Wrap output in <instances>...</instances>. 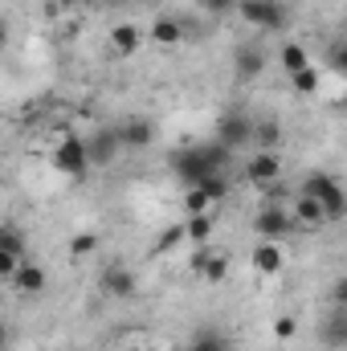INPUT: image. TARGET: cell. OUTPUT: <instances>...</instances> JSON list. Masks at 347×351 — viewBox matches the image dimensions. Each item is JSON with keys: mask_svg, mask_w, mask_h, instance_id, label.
<instances>
[{"mask_svg": "<svg viewBox=\"0 0 347 351\" xmlns=\"http://www.w3.org/2000/svg\"><path fill=\"white\" fill-rule=\"evenodd\" d=\"M200 8H204V12H213V16H225V12H233V8H237V0H200Z\"/></svg>", "mask_w": 347, "mask_h": 351, "instance_id": "f546056e", "label": "cell"}, {"mask_svg": "<svg viewBox=\"0 0 347 351\" xmlns=\"http://www.w3.org/2000/svg\"><path fill=\"white\" fill-rule=\"evenodd\" d=\"M274 335L286 343V339H294V335H298V323H294L290 315H282V319H274Z\"/></svg>", "mask_w": 347, "mask_h": 351, "instance_id": "f1b7e54d", "label": "cell"}, {"mask_svg": "<svg viewBox=\"0 0 347 351\" xmlns=\"http://www.w3.org/2000/svg\"><path fill=\"white\" fill-rule=\"evenodd\" d=\"M213 229H217V217H213V213L184 217V241H196V245H204V241L213 237Z\"/></svg>", "mask_w": 347, "mask_h": 351, "instance_id": "d6986e66", "label": "cell"}, {"mask_svg": "<svg viewBox=\"0 0 347 351\" xmlns=\"http://www.w3.org/2000/svg\"><path fill=\"white\" fill-rule=\"evenodd\" d=\"M246 180L258 184V188L278 184V180H282V156H278V152H254V156L246 160Z\"/></svg>", "mask_w": 347, "mask_h": 351, "instance_id": "ba28073f", "label": "cell"}, {"mask_svg": "<svg viewBox=\"0 0 347 351\" xmlns=\"http://www.w3.org/2000/svg\"><path fill=\"white\" fill-rule=\"evenodd\" d=\"M192 188H200V192L208 196V204L217 208V204L229 196V176H225V172H208L204 180H200V184H192Z\"/></svg>", "mask_w": 347, "mask_h": 351, "instance_id": "44dd1931", "label": "cell"}, {"mask_svg": "<svg viewBox=\"0 0 347 351\" xmlns=\"http://www.w3.org/2000/svg\"><path fill=\"white\" fill-rule=\"evenodd\" d=\"M90 4H98V0H74V8H90Z\"/></svg>", "mask_w": 347, "mask_h": 351, "instance_id": "836d02e7", "label": "cell"}, {"mask_svg": "<svg viewBox=\"0 0 347 351\" xmlns=\"http://www.w3.org/2000/svg\"><path fill=\"white\" fill-rule=\"evenodd\" d=\"M139 45H143V33H139L131 21H123V25H115V29H110V49H115L119 58H131Z\"/></svg>", "mask_w": 347, "mask_h": 351, "instance_id": "2e32d148", "label": "cell"}, {"mask_svg": "<svg viewBox=\"0 0 347 351\" xmlns=\"http://www.w3.org/2000/svg\"><path fill=\"white\" fill-rule=\"evenodd\" d=\"M8 348V323H4V319H0V351Z\"/></svg>", "mask_w": 347, "mask_h": 351, "instance_id": "1f68e13d", "label": "cell"}, {"mask_svg": "<svg viewBox=\"0 0 347 351\" xmlns=\"http://www.w3.org/2000/svg\"><path fill=\"white\" fill-rule=\"evenodd\" d=\"M229 160H233V152L221 147V143H192V147H184V152L172 156V172L180 176L184 188H192V184H200L208 172H225Z\"/></svg>", "mask_w": 347, "mask_h": 351, "instance_id": "6da1fadb", "label": "cell"}, {"mask_svg": "<svg viewBox=\"0 0 347 351\" xmlns=\"http://www.w3.org/2000/svg\"><path fill=\"white\" fill-rule=\"evenodd\" d=\"M115 135H119V147L123 152H147L152 139H156V127L147 119H127V123L115 127Z\"/></svg>", "mask_w": 347, "mask_h": 351, "instance_id": "9c48e42d", "label": "cell"}, {"mask_svg": "<svg viewBox=\"0 0 347 351\" xmlns=\"http://www.w3.org/2000/svg\"><path fill=\"white\" fill-rule=\"evenodd\" d=\"M250 265L258 269L261 278L282 274V269H286V250H282V241H258L254 254H250Z\"/></svg>", "mask_w": 347, "mask_h": 351, "instance_id": "7c38bea8", "label": "cell"}, {"mask_svg": "<svg viewBox=\"0 0 347 351\" xmlns=\"http://www.w3.org/2000/svg\"><path fill=\"white\" fill-rule=\"evenodd\" d=\"M49 164H53V172L70 176V180H78V176L90 172V156H86V139H78V135H66L53 152H49Z\"/></svg>", "mask_w": 347, "mask_h": 351, "instance_id": "5b68a950", "label": "cell"}, {"mask_svg": "<svg viewBox=\"0 0 347 351\" xmlns=\"http://www.w3.org/2000/svg\"><path fill=\"white\" fill-rule=\"evenodd\" d=\"M237 4H241V21L261 33H282L290 25V8L282 0H237Z\"/></svg>", "mask_w": 347, "mask_h": 351, "instance_id": "3957f363", "label": "cell"}, {"mask_svg": "<svg viewBox=\"0 0 347 351\" xmlns=\"http://www.w3.org/2000/svg\"><path fill=\"white\" fill-rule=\"evenodd\" d=\"M184 37H188V29H184L180 16H156L152 21V45L176 49V45H184Z\"/></svg>", "mask_w": 347, "mask_h": 351, "instance_id": "5bb4252c", "label": "cell"}, {"mask_svg": "<svg viewBox=\"0 0 347 351\" xmlns=\"http://www.w3.org/2000/svg\"><path fill=\"white\" fill-rule=\"evenodd\" d=\"M0 250H4V254L25 258V233H21L16 225H0Z\"/></svg>", "mask_w": 347, "mask_h": 351, "instance_id": "cb8c5ba5", "label": "cell"}, {"mask_svg": "<svg viewBox=\"0 0 347 351\" xmlns=\"http://www.w3.org/2000/svg\"><path fill=\"white\" fill-rule=\"evenodd\" d=\"M290 221H294V225H302V229H323V225H327V217H323L319 200H311V196H302V192H298V200L290 204Z\"/></svg>", "mask_w": 347, "mask_h": 351, "instance_id": "9a60e30c", "label": "cell"}, {"mask_svg": "<svg viewBox=\"0 0 347 351\" xmlns=\"http://www.w3.org/2000/svg\"><path fill=\"white\" fill-rule=\"evenodd\" d=\"M4 45H8V29L0 25V49H4Z\"/></svg>", "mask_w": 347, "mask_h": 351, "instance_id": "d6a6232c", "label": "cell"}, {"mask_svg": "<svg viewBox=\"0 0 347 351\" xmlns=\"http://www.w3.org/2000/svg\"><path fill=\"white\" fill-rule=\"evenodd\" d=\"M213 143H221V147H229V152L250 147V143H254V114H246V110H225V114L217 119Z\"/></svg>", "mask_w": 347, "mask_h": 351, "instance_id": "277c9868", "label": "cell"}, {"mask_svg": "<svg viewBox=\"0 0 347 351\" xmlns=\"http://www.w3.org/2000/svg\"><path fill=\"white\" fill-rule=\"evenodd\" d=\"M188 351H229V343H225V335L204 331V335H196V339H192V348H188Z\"/></svg>", "mask_w": 347, "mask_h": 351, "instance_id": "4316f807", "label": "cell"}, {"mask_svg": "<svg viewBox=\"0 0 347 351\" xmlns=\"http://www.w3.org/2000/svg\"><path fill=\"white\" fill-rule=\"evenodd\" d=\"M290 86L298 90V94H319V86H323V74H319L315 66H302V70H294V74H290Z\"/></svg>", "mask_w": 347, "mask_h": 351, "instance_id": "7402d4cb", "label": "cell"}, {"mask_svg": "<svg viewBox=\"0 0 347 351\" xmlns=\"http://www.w3.org/2000/svg\"><path fill=\"white\" fill-rule=\"evenodd\" d=\"M98 250V233H74L70 237V258H90Z\"/></svg>", "mask_w": 347, "mask_h": 351, "instance_id": "484cf974", "label": "cell"}, {"mask_svg": "<svg viewBox=\"0 0 347 351\" xmlns=\"http://www.w3.org/2000/svg\"><path fill=\"white\" fill-rule=\"evenodd\" d=\"M180 241H184V225H172V229H168V233L156 241V254H172Z\"/></svg>", "mask_w": 347, "mask_h": 351, "instance_id": "83f0119b", "label": "cell"}, {"mask_svg": "<svg viewBox=\"0 0 347 351\" xmlns=\"http://www.w3.org/2000/svg\"><path fill=\"white\" fill-rule=\"evenodd\" d=\"M261 70H265V49L261 45H237L233 49V74H237V82H254L261 78Z\"/></svg>", "mask_w": 347, "mask_h": 351, "instance_id": "30bf717a", "label": "cell"}, {"mask_svg": "<svg viewBox=\"0 0 347 351\" xmlns=\"http://www.w3.org/2000/svg\"><path fill=\"white\" fill-rule=\"evenodd\" d=\"M327 348H344V339H347V311L344 306H335V315H331V323H327Z\"/></svg>", "mask_w": 347, "mask_h": 351, "instance_id": "603a6c76", "label": "cell"}, {"mask_svg": "<svg viewBox=\"0 0 347 351\" xmlns=\"http://www.w3.org/2000/svg\"><path fill=\"white\" fill-rule=\"evenodd\" d=\"M290 229H294L290 208H282L278 200H265L258 213H254V233H258L261 241H282Z\"/></svg>", "mask_w": 347, "mask_h": 351, "instance_id": "8992f818", "label": "cell"}, {"mask_svg": "<svg viewBox=\"0 0 347 351\" xmlns=\"http://www.w3.org/2000/svg\"><path fill=\"white\" fill-rule=\"evenodd\" d=\"M16 265H21V258H16V254H4V250H0V282H8Z\"/></svg>", "mask_w": 347, "mask_h": 351, "instance_id": "4dcf8cb0", "label": "cell"}, {"mask_svg": "<svg viewBox=\"0 0 347 351\" xmlns=\"http://www.w3.org/2000/svg\"><path fill=\"white\" fill-rule=\"evenodd\" d=\"M102 290H106L110 298H131V294L139 290V282H135V274H131L127 265H106V269H102Z\"/></svg>", "mask_w": 347, "mask_h": 351, "instance_id": "4fadbf2b", "label": "cell"}, {"mask_svg": "<svg viewBox=\"0 0 347 351\" xmlns=\"http://www.w3.org/2000/svg\"><path fill=\"white\" fill-rule=\"evenodd\" d=\"M278 143H282V123L278 119H254V147L258 152H278Z\"/></svg>", "mask_w": 347, "mask_h": 351, "instance_id": "ac0fdd59", "label": "cell"}, {"mask_svg": "<svg viewBox=\"0 0 347 351\" xmlns=\"http://www.w3.org/2000/svg\"><path fill=\"white\" fill-rule=\"evenodd\" d=\"M200 213H213L208 196L200 188H184V217H200Z\"/></svg>", "mask_w": 347, "mask_h": 351, "instance_id": "d4e9b609", "label": "cell"}, {"mask_svg": "<svg viewBox=\"0 0 347 351\" xmlns=\"http://www.w3.org/2000/svg\"><path fill=\"white\" fill-rule=\"evenodd\" d=\"M152 4H160V0H152Z\"/></svg>", "mask_w": 347, "mask_h": 351, "instance_id": "e575fe53", "label": "cell"}, {"mask_svg": "<svg viewBox=\"0 0 347 351\" xmlns=\"http://www.w3.org/2000/svg\"><path fill=\"white\" fill-rule=\"evenodd\" d=\"M192 265L204 282H225L229 278V254H200Z\"/></svg>", "mask_w": 347, "mask_h": 351, "instance_id": "e0dca14e", "label": "cell"}, {"mask_svg": "<svg viewBox=\"0 0 347 351\" xmlns=\"http://www.w3.org/2000/svg\"><path fill=\"white\" fill-rule=\"evenodd\" d=\"M278 62H282V70H286V78H290L294 70H302V66H311V58H307V45H298V41H282V49H278Z\"/></svg>", "mask_w": 347, "mask_h": 351, "instance_id": "ffe728a7", "label": "cell"}, {"mask_svg": "<svg viewBox=\"0 0 347 351\" xmlns=\"http://www.w3.org/2000/svg\"><path fill=\"white\" fill-rule=\"evenodd\" d=\"M302 196L319 200V208H323V217H327L331 225L347 217V196H344L339 180H335L331 172H311L307 180H302Z\"/></svg>", "mask_w": 347, "mask_h": 351, "instance_id": "7a4b0ae2", "label": "cell"}, {"mask_svg": "<svg viewBox=\"0 0 347 351\" xmlns=\"http://www.w3.org/2000/svg\"><path fill=\"white\" fill-rule=\"evenodd\" d=\"M12 290L16 294H41L45 286H49V274H45V265H37V262H29V258H21V265L12 269Z\"/></svg>", "mask_w": 347, "mask_h": 351, "instance_id": "8fae6325", "label": "cell"}, {"mask_svg": "<svg viewBox=\"0 0 347 351\" xmlns=\"http://www.w3.org/2000/svg\"><path fill=\"white\" fill-rule=\"evenodd\" d=\"M119 135H115V127H102V131H94L86 135V156H90V168H110L115 160H119Z\"/></svg>", "mask_w": 347, "mask_h": 351, "instance_id": "52a82bcc", "label": "cell"}]
</instances>
